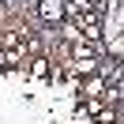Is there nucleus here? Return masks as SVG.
Returning a JSON list of instances; mask_svg holds the SVG:
<instances>
[{
    "label": "nucleus",
    "instance_id": "1",
    "mask_svg": "<svg viewBox=\"0 0 124 124\" xmlns=\"http://www.w3.org/2000/svg\"><path fill=\"white\" fill-rule=\"evenodd\" d=\"M41 15H45L49 23H53V19H60V8H53V4H45V8H41Z\"/></svg>",
    "mask_w": 124,
    "mask_h": 124
}]
</instances>
